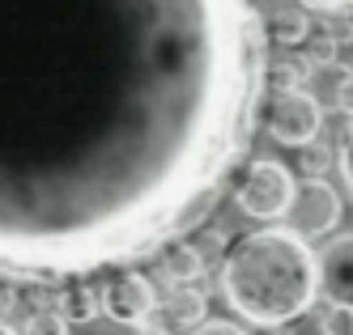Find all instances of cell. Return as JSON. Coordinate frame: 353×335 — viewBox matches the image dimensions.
Returning a JSON list of instances; mask_svg holds the SVG:
<instances>
[{
  "mask_svg": "<svg viewBox=\"0 0 353 335\" xmlns=\"http://www.w3.org/2000/svg\"><path fill=\"white\" fill-rule=\"evenodd\" d=\"M264 39L251 0H0V272L196 229L247 153Z\"/></svg>",
  "mask_w": 353,
  "mask_h": 335,
  "instance_id": "obj_1",
  "label": "cell"
},
{
  "mask_svg": "<svg viewBox=\"0 0 353 335\" xmlns=\"http://www.w3.org/2000/svg\"><path fill=\"white\" fill-rule=\"evenodd\" d=\"M221 293L256 327L294 323L319 293L311 242L290 225H268L239 238L221 263Z\"/></svg>",
  "mask_w": 353,
  "mask_h": 335,
  "instance_id": "obj_2",
  "label": "cell"
},
{
  "mask_svg": "<svg viewBox=\"0 0 353 335\" xmlns=\"http://www.w3.org/2000/svg\"><path fill=\"white\" fill-rule=\"evenodd\" d=\"M294 191H298V183H294V174L281 162L256 158V162L243 170L239 204H243V213L256 217V221H281L294 208Z\"/></svg>",
  "mask_w": 353,
  "mask_h": 335,
  "instance_id": "obj_3",
  "label": "cell"
},
{
  "mask_svg": "<svg viewBox=\"0 0 353 335\" xmlns=\"http://www.w3.org/2000/svg\"><path fill=\"white\" fill-rule=\"evenodd\" d=\"M264 123H268L276 144L307 149V144H315L319 127H323L319 98L307 94V89H272L268 107H264Z\"/></svg>",
  "mask_w": 353,
  "mask_h": 335,
  "instance_id": "obj_4",
  "label": "cell"
},
{
  "mask_svg": "<svg viewBox=\"0 0 353 335\" xmlns=\"http://www.w3.org/2000/svg\"><path fill=\"white\" fill-rule=\"evenodd\" d=\"M298 217V234L302 238H319V234H332L341 225V195L332 183H323V178H307L298 191H294V208Z\"/></svg>",
  "mask_w": 353,
  "mask_h": 335,
  "instance_id": "obj_5",
  "label": "cell"
},
{
  "mask_svg": "<svg viewBox=\"0 0 353 335\" xmlns=\"http://www.w3.org/2000/svg\"><path fill=\"white\" fill-rule=\"evenodd\" d=\"M107 318H119V323H145L149 318V310L158 305V293H154V285L141 276V272H119V276H111L107 285H103V297H98Z\"/></svg>",
  "mask_w": 353,
  "mask_h": 335,
  "instance_id": "obj_6",
  "label": "cell"
},
{
  "mask_svg": "<svg viewBox=\"0 0 353 335\" xmlns=\"http://www.w3.org/2000/svg\"><path fill=\"white\" fill-rule=\"evenodd\" d=\"M315 272H319V289L332 305H353V234L332 238L315 255Z\"/></svg>",
  "mask_w": 353,
  "mask_h": 335,
  "instance_id": "obj_7",
  "label": "cell"
},
{
  "mask_svg": "<svg viewBox=\"0 0 353 335\" xmlns=\"http://www.w3.org/2000/svg\"><path fill=\"white\" fill-rule=\"evenodd\" d=\"M162 268H166V280H179V285H192L196 276H205V259L192 242H170Z\"/></svg>",
  "mask_w": 353,
  "mask_h": 335,
  "instance_id": "obj_8",
  "label": "cell"
},
{
  "mask_svg": "<svg viewBox=\"0 0 353 335\" xmlns=\"http://www.w3.org/2000/svg\"><path fill=\"white\" fill-rule=\"evenodd\" d=\"M166 310L174 323H183V327H196V323H205V310H209V297L192 289V285H179V289H170L166 297Z\"/></svg>",
  "mask_w": 353,
  "mask_h": 335,
  "instance_id": "obj_9",
  "label": "cell"
},
{
  "mask_svg": "<svg viewBox=\"0 0 353 335\" xmlns=\"http://www.w3.org/2000/svg\"><path fill=\"white\" fill-rule=\"evenodd\" d=\"M64 335H166V331L154 327V323H119V318L98 314L90 323H68Z\"/></svg>",
  "mask_w": 353,
  "mask_h": 335,
  "instance_id": "obj_10",
  "label": "cell"
},
{
  "mask_svg": "<svg viewBox=\"0 0 353 335\" xmlns=\"http://www.w3.org/2000/svg\"><path fill=\"white\" fill-rule=\"evenodd\" d=\"M268 34H272V43H281V47L307 43V34H311V17H307V9H281V13H272Z\"/></svg>",
  "mask_w": 353,
  "mask_h": 335,
  "instance_id": "obj_11",
  "label": "cell"
},
{
  "mask_svg": "<svg viewBox=\"0 0 353 335\" xmlns=\"http://www.w3.org/2000/svg\"><path fill=\"white\" fill-rule=\"evenodd\" d=\"M302 47H307V64H302V68H323V64H332L341 56L336 34H327L323 25H319V30L311 25V34H307V43H302Z\"/></svg>",
  "mask_w": 353,
  "mask_h": 335,
  "instance_id": "obj_12",
  "label": "cell"
},
{
  "mask_svg": "<svg viewBox=\"0 0 353 335\" xmlns=\"http://www.w3.org/2000/svg\"><path fill=\"white\" fill-rule=\"evenodd\" d=\"M60 314H64V323H90V318H98V314H103V310H98V293L94 289H72L64 297V305H60Z\"/></svg>",
  "mask_w": 353,
  "mask_h": 335,
  "instance_id": "obj_13",
  "label": "cell"
},
{
  "mask_svg": "<svg viewBox=\"0 0 353 335\" xmlns=\"http://www.w3.org/2000/svg\"><path fill=\"white\" fill-rule=\"evenodd\" d=\"M64 331H68V323L60 310H34L26 318V327H21V335H64Z\"/></svg>",
  "mask_w": 353,
  "mask_h": 335,
  "instance_id": "obj_14",
  "label": "cell"
},
{
  "mask_svg": "<svg viewBox=\"0 0 353 335\" xmlns=\"http://www.w3.org/2000/svg\"><path fill=\"white\" fill-rule=\"evenodd\" d=\"M302 64H294V60H281V64H272L268 72H264V81H272V89H302Z\"/></svg>",
  "mask_w": 353,
  "mask_h": 335,
  "instance_id": "obj_15",
  "label": "cell"
},
{
  "mask_svg": "<svg viewBox=\"0 0 353 335\" xmlns=\"http://www.w3.org/2000/svg\"><path fill=\"white\" fill-rule=\"evenodd\" d=\"M323 335H353V305H327L319 318Z\"/></svg>",
  "mask_w": 353,
  "mask_h": 335,
  "instance_id": "obj_16",
  "label": "cell"
},
{
  "mask_svg": "<svg viewBox=\"0 0 353 335\" xmlns=\"http://www.w3.org/2000/svg\"><path fill=\"white\" fill-rule=\"evenodd\" d=\"M192 335H247V331L234 327V323H225V318H205V323L192 327Z\"/></svg>",
  "mask_w": 353,
  "mask_h": 335,
  "instance_id": "obj_17",
  "label": "cell"
},
{
  "mask_svg": "<svg viewBox=\"0 0 353 335\" xmlns=\"http://www.w3.org/2000/svg\"><path fill=\"white\" fill-rule=\"evenodd\" d=\"M332 98H336V111H345V115H353V72H345L341 81H336V89H332Z\"/></svg>",
  "mask_w": 353,
  "mask_h": 335,
  "instance_id": "obj_18",
  "label": "cell"
},
{
  "mask_svg": "<svg viewBox=\"0 0 353 335\" xmlns=\"http://www.w3.org/2000/svg\"><path fill=\"white\" fill-rule=\"evenodd\" d=\"M341 170H345V183H349V191H353V123H349L345 144H341Z\"/></svg>",
  "mask_w": 353,
  "mask_h": 335,
  "instance_id": "obj_19",
  "label": "cell"
},
{
  "mask_svg": "<svg viewBox=\"0 0 353 335\" xmlns=\"http://www.w3.org/2000/svg\"><path fill=\"white\" fill-rule=\"evenodd\" d=\"M302 162H307L311 170H323V162H327V158H323V149H315V144H307V149H302Z\"/></svg>",
  "mask_w": 353,
  "mask_h": 335,
  "instance_id": "obj_20",
  "label": "cell"
},
{
  "mask_svg": "<svg viewBox=\"0 0 353 335\" xmlns=\"http://www.w3.org/2000/svg\"><path fill=\"white\" fill-rule=\"evenodd\" d=\"M196 250H200V259H209V255H217V250H221V234H205V242H200Z\"/></svg>",
  "mask_w": 353,
  "mask_h": 335,
  "instance_id": "obj_21",
  "label": "cell"
},
{
  "mask_svg": "<svg viewBox=\"0 0 353 335\" xmlns=\"http://www.w3.org/2000/svg\"><path fill=\"white\" fill-rule=\"evenodd\" d=\"M311 9H353V0H307Z\"/></svg>",
  "mask_w": 353,
  "mask_h": 335,
  "instance_id": "obj_22",
  "label": "cell"
},
{
  "mask_svg": "<svg viewBox=\"0 0 353 335\" xmlns=\"http://www.w3.org/2000/svg\"><path fill=\"white\" fill-rule=\"evenodd\" d=\"M0 335H17V331H13V327H9V323H0Z\"/></svg>",
  "mask_w": 353,
  "mask_h": 335,
  "instance_id": "obj_23",
  "label": "cell"
}]
</instances>
